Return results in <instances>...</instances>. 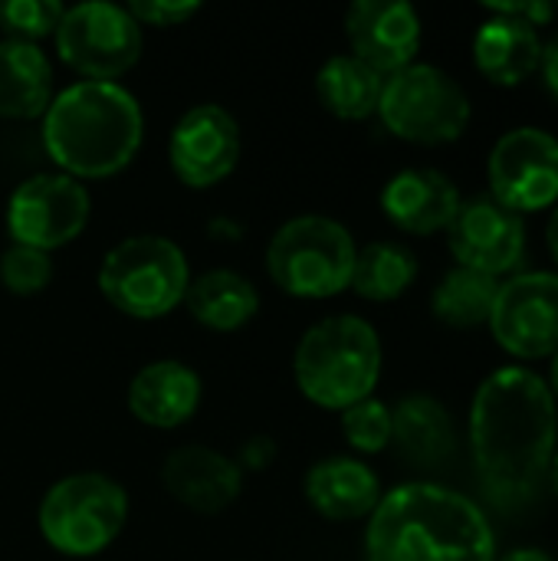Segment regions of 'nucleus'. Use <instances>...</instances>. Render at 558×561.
Segmentation results:
<instances>
[{"instance_id": "1", "label": "nucleus", "mask_w": 558, "mask_h": 561, "mask_svg": "<svg viewBox=\"0 0 558 561\" xmlns=\"http://www.w3.org/2000/svg\"><path fill=\"white\" fill-rule=\"evenodd\" d=\"M558 408L549 381L529 368H500L474 394L470 450L480 483L497 503H526L549 477Z\"/></svg>"}, {"instance_id": "2", "label": "nucleus", "mask_w": 558, "mask_h": 561, "mask_svg": "<svg viewBox=\"0 0 558 561\" xmlns=\"http://www.w3.org/2000/svg\"><path fill=\"white\" fill-rule=\"evenodd\" d=\"M368 561H497L483 510L441 483H405L382 496L365 533Z\"/></svg>"}, {"instance_id": "3", "label": "nucleus", "mask_w": 558, "mask_h": 561, "mask_svg": "<svg viewBox=\"0 0 558 561\" xmlns=\"http://www.w3.org/2000/svg\"><path fill=\"white\" fill-rule=\"evenodd\" d=\"M141 138V105L118 82L79 79L56 92L43 115V148L76 181L118 174L135 161Z\"/></svg>"}, {"instance_id": "4", "label": "nucleus", "mask_w": 558, "mask_h": 561, "mask_svg": "<svg viewBox=\"0 0 558 561\" xmlns=\"http://www.w3.org/2000/svg\"><path fill=\"white\" fill-rule=\"evenodd\" d=\"M293 375L312 404L345 411L372 398L382 378V339L358 316H329L299 339Z\"/></svg>"}, {"instance_id": "5", "label": "nucleus", "mask_w": 558, "mask_h": 561, "mask_svg": "<svg viewBox=\"0 0 558 561\" xmlns=\"http://www.w3.org/2000/svg\"><path fill=\"white\" fill-rule=\"evenodd\" d=\"M191 286L184 250L155 233L115 243L99 266V293L132 319H161L174 312Z\"/></svg>"}, {"instance_id": "6", "label": "nucleus", "mask_w": 558, "mask_h": 561, "mask_svg": "<svg viewBox=\"0 0 558 561\" xmlns=\"http://www.w3.org/2000/svg\"><path fill=\"white\" fill-rule=\"evenodd\" d=\"M355 240L345 224L319 214L286 220L266 247L270 279L296 299H329L349 289L355 270Z\"/></svg>"}, {"instance_id": "7", "label": "nucleus", "mask_w": 558, "mask_h": 561, "mask_svg": "<svg viewBox=\"0 0 558 561\" xmlns=\"http://www.w3.org/2000/svg\"><path fill=\"white\" fill-rule=\"evenodd\" d=\"M128 519V493L105 473H72L53 483L39 503V533L69 559L105 552Z\"/></svg>"}, {"instance_id": "8", "label": "nucleus", "mask_w": 558, "mask_h": 561, "mask_svg": "<svg viewBox=\"0 0 558 561\" xmlns=\"http://www.w3.org/2000/svg\"><path fill=\"white\" fill-rule=\"evenodd\" d=\"M375 115L411 145H447L467 131L470 99L451 72L411 62L385 79Z\"/></svg>"}, {"instance_id": "9", "label": "nucleus", "mask_w": 558, "mask_h": 561, "mask_svg": "<svg viewBox=\"0 0 558 561\" xmlns=\"http://www.w3.org/2000/svg\"><path fill=\"white\" fill-rule=\"evenodd\" d=\"M53 36L59 59L89 82H115L141 56V26L125 7L105 0L66 7Z\"/></svg>"}, {"instance_id": "10", "label": "nucleus", "mask_w": 558, "mask_h": 561, "mask_svg": "<svg viewBox=\"0 0 558 561\" xmlns=\"http://www.w3.org/2000/svg\"><path fill=\"white\" fill-rule=\"evenodd\" d=\"M89 191L82 181L56 171L20 181L7 201V230L13 243L33 250H59L72 243L89 224Z\"/></svg>"}, {"instance_id": "11", "label": "nucleus", "mask_w": 558, "mask_h": 561, "mask_svg": "<svg viewBox=\"0 0 558 561\" xmlns=\"http://www.w3.org/2000/svg\"><path fill=\"white\" fill-rule=\"evenodd\" d=\"M490 197L523 214L546 210L558 201V138L536 128H510L490 151Z\"/></svg>"}, {"instance_id": "12", "label": "nucleus", "mask_w": 558, "mask_h": 561, "mask_svg": "<svg viewBox=\"0 0 558 561\" xmlns=\"http://www.w3.org/2000/svg\"><path fill=\"white\" fill-rule=\"evenodd\" d=\"M490 332L503 352L533 362L558 352V273H520L500 283Z\"/></svg>"}, {"instance_id": "13", "label": "nucleus", "mask_w": 558, "mask_h": 561, "mask_svg": "<svg viewBox=\"0 0 558 561\" xmlns=\"http://www.w3.org/2000/svg\"><path fill=\"white\" fill-rule=\"evenodd\" d=\"M168 161L181 184L204 191L234 174L240 161V125L214 102L187 108L168 138Z\"/></svg>"}, {"instance_id": "14", "label": "nucleus", "mask_w": 558, "mask_h": 561, "mask_svg": "<svg viewBox=\"0 0 558 561\" xmlns=\"http://www.w3.org/2000/svg\"><path fill=\"white\" fill-rule=\"evenodd\" d=\"M447 240L460 266L500 279L526 256V220L493 197H474L460 201Z\"/></svg>"}, {"instance_id": "15", "label": "nucleus", "mask_w": 558, "mask_h": 561, "mask_svg": "<svg viewBox=\"0 0 558 561\" xmlns=\"http://www.w3.org/2000/svg\"><path fill=\"white\" fill-rule=\"evenodd\" d=\"M352 56L382 79L414 62L421 49V16L405 0H355L345 10Z\"/></svg>"}, {"instance_id": "16", "label": "nucleus", "mask_w": 558, "mask_h": 561, "mask_svg": "<svg viewBox=\"0 0 558 561\" xmlns=\"http://www.w3.org/2000/svg\"><path fill=\"white\" fill-rule=\"evenodd\" d=\"M161 483L174 503L210 516V513H224L227 506H234V500L243 490V470L240 463H234L230 457L210 447L187 444L164 457Z\"/></svg>"}, {"instance_id": "17", "label": "nucleus", "mask_w": 558, "mask_h": 561, "mask_svg": "<svg viewBox=\"0 0 558 561\" xmlns=\"http://www.w3.org/2000/svg\"><path fill=\"white\" fill-rule=\"evenodd\" d=\"M382 210L398 230L428 237L451 227L460 210V191L437 168H408L385 184Z\"/></svg>"}, {"instance_id": "18", "label": "nucleus", "mask_w": 558, "mask_h": 561, "mask_svg": "<svg viewBox=\"0 0 558 561\" xmlns=\"http://www.w3.org/2000/svg\"><path fill=\"white\" fill-rule=\"evenodd\" d=\"M201 404V378L191 365L161 358L145 365L128 385V411L155 431L181 427Z\"/></svg>"}, {"instance_id": "19", "label": "nucleus", "mask_w": 558, "mask_h": 561, "mask_svg": "<svg viewBox=\"0 0 558 561\" xmlns=\"http://www.w3.org/2000/svg\"><path fill=\"white\" fill-rule=\"evenodd\" d=\"M309 506L335 523H355L375 513L382 503L378 477L352 457H329L306 473Z\"/></svg>"}, {"instance_id": "20", "label": "nucleus", "mask_w": 558, "mask_h": 561, "mask_svg": "<svg viewBox=\"0 0 558 561\" xmlns=\"http://www.w3.org/2000/svg\"><path fill=\"white\" fill-rule=\"evenodd\" d=\"M474 62L490 82L520 85L539 69L543 39L536 26L513 20V16L490 13V20H483L474 36Z\"/></svg>"}, {"instance_id": "21", "label": "nucleus", "mask_w": 558, "mask_h": 561, "mask_svg": "<svg viewBox=\"0 0 558 561\" xmlns=\"http://www.w3.org/2000/svg\"><path fill=\"white\" fill-rule=\"evenodd\" d=\"M391 444L411 467H441L457 447L454 417L431 394H408L391 411Z\"/></svg>"}, {"instance_id": "22", "label": "nucleus", "mask_w": 558, "mask_h": 561, "mask_svg": "<svg viewBox=\"0 0 558 561\" xmlns=\"http://www.w3.org/2000/svg\"><path fill=\"white\" fill-rule=\"evenodd\" d=\"M53 102V66L36 43L0 39V115L13 122L46 115Z\"/></svg>"}, {"instance_id": "23", "label": "nucleus", "mask_w": 558, "mask_h": 561, "mask_svg": "<svg viewBox=\"0 0 558 561\" xmlns=\"http://www.w3.org/2000/svg\"><path fill=\"white\" fill-rule=\"evenodd\" d=\"M187 312L210 332H237L260 312L257 286L234 270H207L187 286Z\"/></svg>"}, {"instance_id": "24", "label": "nucleus", "mask_w": 558, "mask_h": 561, "mask_svg": "<svg viewBox=\"0 0 558 561\" xmlns=\"http://www.w3.org/2000/svg\"><path fill=\"white\" fill-rule=\"evenodd\" d=\"M382 85H385V79L375 69H368L362 59H355L352 53L326 59L322 69L316 72L319 102L326 105V112H332L335 118H345V122H362V118L375 115Z\"/></svg>"}, {"instance_id": "25", "label": "nucleus", "mask_w": 558, "mask_h": 561, "mask_svg": "<svg viewBox=\"0 0 558 561\" xmlns=\"http://www.w3.org/2000/svg\"><path fill=\"white\" fill-rule=\"evenodd\" d=\"M418 279V256L395 240H375L355 253L352 289L372 302H391L411 289Z\"/></svg>"}, {"instance_id": "26", "label": "nucleus", "mask_w": 558, "mask_h": 561, "mask_svg": "<svg viewBox=\"0 0 558 561\" xmlns=\"http://www.w3.org/2000/svg\"><path fill=\"white\" fill-rule=\"evenodd\" d=\"M497 293H500V279H493L487 273H477V270H467V266H457L441 279V286L434 289L431 306H434V316L444 325L477 329V325L490 322Z\"/></svg>"}, {"instance_id": "27", "label": "nucleus", "mask_w": 558, "mask_h": 561, "mask_svg": "<svg viewBox=\"0 0 558 561\" xmlns=\"http://www.w3.org/2000/svg\"><path fill=\"white\" fill-rule=\"evenodd\" d=\"M59 0H3L0 3V33L3 39L16 43H36L49 33H56L62 20Z\"/></svg>"}, {"instance_id": "28", "label": "nucleus", "mask_w": 558, "mask_h": 561, "mask_svg": "<svg viewBox=\"0 0 558 561\" xmlns=\"http://www.w3.org/2000/svg\"><path fill=\"white\" fill-rule=\"evenodd\" d=\"M342 434L358 454H382L391 444V408L378 398H365L345 408Z\"/></svg>"}, {"instance_id": "29", "label": "nucleus", "mask_w": 558, "mask_h": 561, "mask_svg": "<svg viewBox=\"0 0 558 561\" xmlns=\"http://www.w3.org/2000/svg\"><path fill=\"white\" fill-rule=\"evenodd\" d=\"M0 283L13 296H36L53 283V260L43 250L10 243L0 253Z\"/></svg>"}, {"instance_id": "30", "label": "nucleus", "mask_w": 558, "mask_h": 561, "mask_svg": "<svg viewBox=\"0 0 558 561\" xmlns=\"http://www.w3.org/2000/svg\"><path fill=\"white\" fill-rule=\"evenodd\" d=\"M138 26H181L201 13L197 0H132L125 7Z\"/></svg>"}, {"instance_id": "31", "label": "nucleus", "mask_w": 558, "mask_h": 561, "mask_svg": "<svg viewBox=\"0 0 558 561\" xmlns=\"http://www.w3.org/2000/svg\"><path fill=\"white\" fill-rule=\"evenodd\" d=\"M487 10L493 16H513V20H523L529 26H543L556 16V7L546 3V0H529V3H487Z\"/></svg>"}, {"instance_id": "32", "label": "nucleus", "mask_w": 558, "mask_h": 561, "mask_svg": "<svg viewBox=\"0 0 558 561\" xmlns=\"http://www.w3.org/2000/svg\"><path fill=\"white\" fill-rule=\"evenodd\" d=\"M543 79L549 85V92L558 99V33L543 46Z\"/></svg>"}, {"instance_id": "33", "label": "nucleus", "mask_w": 558, "mask_h": 561, "mask_svg": "<svg viewBox=\"0 0 558 561\" xmlns=\"http://www.w3.org/2000/svg\"><path fill=\"white\" fill-rule=\"evenodd\" d=\"M503 561H553L543 549H516V552H510Z\"/></svg>"}, {"instance_id": "34", "label": "nucleus", "mask_w": 558, "mask_h": 561, "mask_svg": "<svg viewBox=\"0 0 558 561\" xmlns=\"http://www.w3.org/2000/svg\"><path fill=\"white\" fill-rule=\"evenodd\" d=\"M546 240H549V253H553V260L558 263V207L553 210V217H549V227H546Z\"/></svg>"}, {"instance_id": "35", "label": "nucleus", "mask_w": 558, "mask_h": 561, "mask_svg": "<svg viewBox=\"0 0 558 561\" xmlns=\"http://www.w3.org/2000/svg\"><path fill=\"white\" fill-rule=\"evenodd\" d=\"M549 483H553V493L558 496V450L556 457H553V467H549Z\"/></svg>"}, {"instance_id": "36", "label": "nucleus", "mask_w": 558, "mask_h": 561, "mask_svg": "<svg viewBox=\"0 0 558 561\" xmlns=\"http://www.w3.org/2000/svg\"><path fill=\"white\" fill-rule=\"evenodd\" d=\"M549 391L558 398V352L556 358H553V381H549Z\"/></svg>"}]
</instances>
